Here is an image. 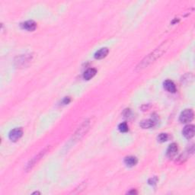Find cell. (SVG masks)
Masks as SVG:
<instances>
[{"instance_id":"cell-10","label":"cell","mask_w":195,"mask_h":195,"mask_svg":"<svg viewBox=\"0 0 195 195\" xmlns=\"http://www.w3.org/2000/svg\"><path fill=\"white\" fill-rule=\"evenodd\" d=\"M96 73H97V70H96V69H88L84 73L83 78L85 80H89V79H91L92 78H93L96 76Z\"/></svg>"},{"instance_id":"cell-4","label":"cell","mask_w":195,"mask_h":195,"mask_svg":"<svg viewBox=\"0 0 195 195\" xmlns=\"http://www.w3.org/2000/svg\"><path fill=\"white\" fill-rule=\"evenodd\" d=\"M194 126L189 124V125H187L184 127L183 130H182V134H183V136L185 138L190 140L194 136Z\"/></svg>"},{"instance_id":"cell-12","label":"cell","mask_w":195,"mask_h":195,"mask_svg":"<svg viewBox=\"0 0 195 195\" xmlns=\"http://www.w3.org/2000/svg\"><path fill=\"white\" fill-rule=\"evenodd\" d=\"M46 152H47V151H45V150H43V152H40V153H39L38 155H37V156L35 157V158L33 159L32 161L30 162V163H29L28 165V168H32V167L34 166V165H35L36 163H37V161H38V160H40V158H42V157L43 156V155H44V154L46 153Z\"/></svg>"},{"instance_id":"cell-8","label":"cell","mask_w":195,"mask_h":195,"mask_svg":"<svg viewBox=\"0 0 195 195\" xmlns=\"http://www.w3.org/2000/svg\"><path fill=\"white\" fill-rule=\"evenodd\" d=\"M156 121L154 119H148V120H144V121H142L140 123V127L143 129H149L152 128L155 126L156 124Z\"/></svg>"},{"instance_id":"cell-1","label":"cell","mask_w":195,"mask_h":195,"mask_svg":"<svg viewBox=\"0 0 195 195\" xmlns=\"http://www.w3.org/2000/svg\"><path fill=\"white\" fill-rule=\"evenodd\" d=\"M165 46H161L159 48H157V49L156 50V51H154L152 54H150L149 56H147V57L140 63V65L137 66V68H138L139 69H142L146 68V67L148 66L149 64L153 63L156 60H157L159 57H161L162 54H163L164 51H165Z\"/></svg>"},{"instance_id":"cell-11","label":"cell","mask_w":195,"mask_h":195,"mask_svg":"<svg viewBox=\"0 0 195 195\" xmlns=\"http://www.w3.org/2000/svg\"><path fill=\"white\" fill-rule=\"evenodd\" d=\"M124 163L128 167H133L134 165H137V159L134 156H128L126 157L124 159Z\"/></svg>"},{"instance_id":"cell-13","label":"cell","mask_w":195,"mask_h":195,"mask_svg":"<svg viewBox=\"0 0 195 195\" xmlns=\"http://www.w3.org/2000/svg\"><path fill=\"white\" fill-rule=\"evenodd\" d=\"M118 129H119L121 132L125 133L128 131V126H127V123H121L119 125V127H118Z\"/></svg>"},{"instance_id":"cell-14","label":"cell","mask_w":195,"mask_h":195,"mask_svg":"<svg viewBox=\"0 0 195 195\" xmlns=\"http://www.w3.org/2000/svg\"><path fill=\"white\" fill-rule=\"evenodd\" d=\"M168 139V135L167 133H160L158 137V140L161 143L167 141Z\"/></svg>"},{"instance_id":"cell-9","label":"cell","mask_w":195,"mask_h":195,"mask_svg":"<svg viewBox=\"0 0 195 195\" xmlns=\"http://www.w3.org/2000/svg\"><path fill=\"white\" fill-rule=\"evenodd\" d=\"M108 52L109 51L107 47L101 48L95 54V58L97 59V60H101V59L104 58L107 55Z\"/></svg>"},{"instance_id":"cell-2","label":"cell","mask_w":195,"mask_h":195,"mask_svg":"<svg viewBox=\"0 0 195 195\" xmlns=\"http://www.w3.org/2000/svg\"><path fill=\"white\" fill-rule=\"evenodd\" d=\"M194 119V111L191 109H185L182 112L179 118V121L183 124L191 122Z\"/></svg>"},{"instance_id":"cell-17","label":"cell","mask_w":195,"mask_h":195,"mask_svg":"<svg viewBox=\"0 0 195 195\" xmlns=\"http://www.w3.org/2000/svg\"><path fill=\"white\" fill-rule=\"evenodd\" d=\"M128 194H137V192L135 191V190H132V191H130V192H128Z\"/></svg>"},{"instance_id":"cell-7","label":"cell","mask_w":195,"mask_h":195,"mask_svg":"<svg viewBox=\"0 0 195 195\" xmlns=\"http://www.w3.org/2000/svg\"><path fill=\"white\" fill-rule=\"evenodd\" d=\"M164 88L171 93H174L176 92V86L174 82L171 80H166L164 82Z\"/></svg>"},{"instance_id":"cell-18","label":"cell","mask_w":195,"mask_h":195,"mask_svg":"<svg viewBox=\"0 0 195 195\" xmlns=\"http://www.w3.org/2000/svg\"><path fill=\"white\" fill-rule=\"evenodd\" d=\"M40 194V193H39V192H34V193H33V194Z\"/></svg>"},{"instance_id":"cell-6","label":"cell","mask_w":195,"mask_h":195,"mask_svg":"<svg viewBox=\"0 0 195 195\" xmlns=\"http://www.w3.org/2000/svg\"><path fill=\"white\" fill-rule=\"evenodd\" d=\"M178 152V145L176 143H171L167 149V156L169 158H173Z\"/></svg>"},{"instance_id":"cell-3","label":"cell","mask_w":195,"mask_h":195,"mask_svg":"<svg viewBox=\"0 0 195 195\" xmlns=\"http://www.w3.org/2000/svg\"><path fill=\"white\" fill-rule=\"evenodd\" d=\"M23 135V130L21 128H15L9 133V137L12 142H16Z\"/></svg>"},{"instance_id":"cell-5","label":"cell","mask_w":195,"mask_h":195,"mask_svg":"<svg viewBox=\"0 0 195 195\" xmlns=\"http://www.w3.org/2000/svg\"><path fill=\"white\" fill-rule=\"evenodd\" d=\"M21 25L23 29L28 31V32H34L36 29V28H37V24L34 21H32V20L24 21Z\"/></svg>"},{"instance_id":"cell-16","label":"cell","mask_w":195,"mask_h":195,"mask_svg":"<svg viewBox=\"0 0 195 195\" xmlns=\"http://www.w3.org/2000/svg\"><path fill=\"white\" fill-rule=\"evenodd\" d=\"M70 98L69 97H66L64 99H63V103L64 104H69V103L70 102Z\"/></svg>"},{"instance_id":"cell-15","label":"cell","mask_w":195,"mask_h":195,"mask_svg":"<svg viewBox=\"0 0 195 195\" xmlns=\"http://www.w3.org/2000/svg\"><path fill=\"white\" fill-rule=\"evenodd\" d=\"M157 181H158V179H157L156 177H153L152 178H150L149 180V183L150 184V185H156L157 182Z\"/></svg>"}]
</instances>
